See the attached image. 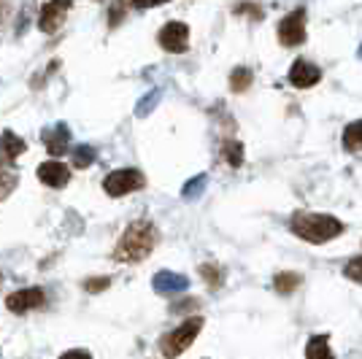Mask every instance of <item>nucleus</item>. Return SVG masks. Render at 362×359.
Segmentation results:
<instances>
[{
    "instance_id": "1",
    "label": "nucleus",
    "mask_w": 362,
    "mask_h": 359,
    "mask_svg": "<svg viewBox=\"0 0 362 359\" xmlns=\"http://www.w3.org/2000/svg\"><path fill=\"white\" fill-rule=\"evenodd\" d=\"M157 240H160V233H157V227L151 225V222H144V219L133 222L124 230L119 243H117L114 257L119 262H141V259H146L154 252Z\"/></svg>"
},
{
    "instance_id": "2",
    "label": "nucleus",
    "mask_w": 362,
    "mask_h": 359,
    "mask_svg": "<svg viewBox=\"0 0 362 359\" xmlns=\"http://www.w3.org/2000/svg\"><path fill=\"white\" fill-rule=\"evenodd\" d=\"M289 227L298 238L308 240V243H327L344 233V225L327 213H295Z\"/></svg>"
},
{
    "instance_id": "3",
    "label": "nucleus",
    "mask_w": 362,
    "mask_h": 359,
    "mask_svg": "<svg viewBox=\"0 0 362 359\" xmlns=\"http://www.w3.org/2000/svg\"><path fill=\"white\" fill-rule=\"evenodd\" d=\"M203 329V319L200 316H195V319H187L184 324H179V327L173 329V332H168L165 338L160 341V351L165 354L168 359L173 357H181L189 346L195 343L197 332Z\"/></svg>"
},
{
    "instance_id": "4",
    "label": "nucleus",
    "mask_w": 362,
    "mask_h": 359,
    "mask_svg": "<svg viewBox=\"0 0 362 359\" xmlns=\"http://www.w3.org/2000/svg\"><path fill=\"white\" fill-rule=\"evenodd\" d=\"M144 173L141 170H133V167H122V170H114L108 173L106 181H103V189H106L111 197H122V195H130V192H138L144 189Z\"/></svg>"
},
{
    "instance_id": "5",
    "label": "nucleus",
    "mask_w": 362,
    "mask_h": 359,
    "mask_svg": "<svg viewBox=\"0 0 362 359\" xmlns=\"http://www.w3.org/2000/svg\"><path fill=\"white\" fill-rule=\"evenodd\" d=\"M279 41L284 46H300L305 41V11L295 8L279 25Z\"/></svg>"
},
{
    "instance_id": "6",
    "label": "nucleus",
    "mask_w": 362,
    "mask_h": 359,
    "mask_svg": "<svg viewBox=\"0 0 362 359\" xmlns=\"http://www.w3.org/2000/svg\"><path fill=\"white\" fill-rule=\"evenodd\" d=\"M71 0H49L44 3V8H41V14H38V28L44 33H57L62 28V22H65V16L71 11Z\"/></svg>"
},
{
    "instance_id": "7",
    "label": "nucleus",
    "mask_w": 362,
    "mask_h": 359,
    "mask_svg": "<svg viewBox=\"0 0 362 359\" xmlns=\"http://www.w3.org/2000/svg\"><path fill=\"white\" fill-rule=\"evenodd\" d=\"M157 41L165 52L181 54V52L189 49V28L184 22H168L165 28L160 30V35H157Z\"/></svg>"
},
{
    "instance_id": "8",
    "label": "nucleus",
    "mask_w": 362,
    "mask_h": 359,
    "mask_svg": "<svg viewBox=\"0 0 362 359\" xmlns=\"http://www.w3.org/2000/svg\"><path fill=\"white\" fill-rule=\"evenodd\" d=\"M44 302H46L44 289L30 286V289H19V292H14V295H8V298H6V308H8L11 314H28V311L41 308Z\"/></svg>"
},
{
    "instance_id": "9",
    "label": "nucleus",
    "mask_w": 362,
    "mask_h": 359,
    "mask_svg": "<svg viewBox=\"0 0 362 359\" xmlns=\"http://www.w3.org/2000/svg\"><path fill=\"white\" fill-rule=\"evenodd\" d=\"M319 78H322V71L308 60H295V65L289 68V81H292V87H298V90L314 87V84H319Z\"/></svg>"
},
{
    "instance_id": "10",
    "label": "nucleus",
    "mask_w": 362,
    "mask_h": 359,
    "mask_svg": "<svg viewBox=\"0 0 362 359\" xmlns=\"http://www.w3.org/2000/svg\"><path fill=\"white\" fill-rule=\"evenodd\" d=\"M151 286H154L157 295H179V292H184V289L189 286V278L181 276V273L163 270V273H157V276L151 278Z\"/></svg>"
},
{
    "instance_id": "11",
    "label": "nucleus",
    "mask_w": 362,
    "mask_h": 359,
    "mask_svg": "<svg viewBox=\"0 0 362 359\" xmlns=\"http://www.w3.org/2000/svg\"><path fill=\"white\" fill-rule=\"evenodd\" d=\"M38 179L44 181L46 187H52V189H62L71 181V170L62 163H57V160H49V163L38 167Z\"/></svg>"
},
{
    "instance_id": "12",
    "label": "nucleus",
    "mask_w": 362,
    "mask_h": 359,
    "mask_svg": "<svg viewBox=\"0 0 362 359\" xmlns=\"http://www.w3.org/2000/svg\"><path fill=\"white\" fill-rule=\"evenodd\" d=\"M41 138H44L49 154H52V157H60V154H65V149H68L71 130H68V124H54V127L44 130V135H41Z\"/></svg>"
},
{
    "instance_id": "13",
    "label": "nucleus",
    "mask_w": 362,
    "mask_h": 359,
    "mask_svg": "<svg viewBox=\"0 0 362 359\" xmlns=\"http://www.w3.org/2000/svg\"><path fill=\"white\" fill-rule=\"evenodd\" d=\"M25 149H28L25 141L16 138L11 130H6V133L0 135V167H3V165H11Z\"/></svg>"
},
{
    "instance_id": "14",
    "label": "nucleus",
    "mask_w": 362,
    "mask_h": 359,
    "mask_svg": "<svg viewBox=\"0 0 362 359\" xmlns=\"http://www.w3.org/2000/svg\"><path fill=\"white\" fill-rule=\"evenodd\" d=\"M305 359H335L330 351V338L327 335H314L305 346Z\"/></svg>"
},
{
    "instance_id": "15",
    "label": "nucleus",
    "mask_w": 362,
    "mask_h": 359,
    "mask_svg": "<svg viewBox=\"0 0 362 359\" xmlns=\"http://www.w3.org/2000/svg\"><path fill=\"white\" fill-rule=\"evenodd\" d=\"M344 146L346 151H362V119L351 122L344 130Z\"/></svg>"
},
{
    "instance_id": "16",
    "label": "nucleus",
    "mask_w": 362,
    "mask_h": 359,
    "mask_svg": "<svg viewBox=\"0 0 362 359\" xmlns=\"http://www.w3.org/2000/svg\"><path fill=\"white\" fill-rule=\"evenodd\" d=\"M222 157L230 167H241L243 165V146L238 141H225L222 143Z\"/></svg>"
},
{
    "instance_id": "17",
    "label": "nucleus",
    "mask_w": 362,
    "mask_h": 359,
    "mask_svg": "<svg viewBox=\"0 0 362 359\" xmlns=\"http://www.w3.org/2000/svg\"><path fill=\"white\" fill-rule=\"evenodd\" d=\"M252 71L249 68H235L233 73H230V90L233 92H246L252 87Z\"/></svg>"
},
{
    "instance_id": "18",
    "label": "nucleus",
    "mask_w": 362,
    "mask_h": 359,
    "mask_svg": "<svg viewBox=\"0 0 362 359\" xmlns=\"http://www.w3.org/2000/svg\"><path fill=\"white\" fill-rule=\"evenodd\" d=\"M300 276L298 273H279L276 278H273V286L279 289V292H284V295H289V292H295L298 286H300Z\"/></svg>"
},
{
    "instance_id": "19",
    "label": "nucleus",
    "mask_w": 362,
    "mask_h": 359,
    "mask_svg": "<svg viewBox=\"0 0 362 359\" xmlns=\"http://www.w3.org/2000/svg\"><path fill=\"white\" fill-rule=\"evenodd\" d=\"M130 3H133V0H114V3H111V8H108V22H111V28H117L122 19H124Z\"/></svg>"
},
{
    "instance_id": "20",
    "label": "nucleus",
    "mask_w": 362,
    "mask_h": 359,
    "mask_svg": "<svg viewBox=\"0 0 362 359\" xmlns=\"http://www.w3.org/2000/svg\"><path fill=\"white\" fill-rule=\"evenodd\" d=\"M206 184H209V179L200 173V176H195V179L187 181V187H184V192H181V195L187 197V200H192V197H200V195H203V189H206Z\"/></svg>"
},
{
    "instance_id": "21",
    "label": "nucleus",
    "mask_w": 362,
    "mask_h": 359,
    "mask_svg": "<svg viewBox=\"0 0 362 359\" xmlns=\"http://www.w3.org/2000/svg\"><path fill=\"white\" fill-rule=\"evenodd\" d=\"M95 149L92 146H76L74 149V165L76 167H90L92 163H95Z\"/></svg>"
},
{
    "instance_id": "22",
    "label": "nucleus",
    "mask_w": 362,
    "mask_h": 359,
    "mask_svg": "<svg viewBox=\"0 0 362 359\" xmlns=\"http://www.w3.org/2000/svg\"><path fill=\"white\" fill-rule=\"evenodd\" d=\"M14 187H16V176L0 167V200H6V197L11 195V192H14Z\"/></svg>"
},
{
    "instance_id": "23",
    "label": "nucleus",
    "mask_w": 362,
    "mask_h": 359,
    "mask_svg": "<svg viewBox=\"0 0 362 359\" xmlns=\"http://www.w3.org/2000/svg\"><path fill=\"white\" fill-rule=\"evenodd\" d=\"M157 100H160V90L149 92V95H146V98H144V100H141V103H138L136 114H138V117H146V114H149L151 108H154V105H157Z\"/></svg>"
},
{
    "instance_id": "24",
    "label": "nucleus",
    "mask_w": 362,
    "mask_h": 359,
    "mask_svg": "<svg viewBox=\"0 0 362 359\" xmlns=\"http://www.w3.org/2000/svg\"><path fill=\"white\" fill-rule=\"evenodd\" d=\"M344 273H346V278H351V281H360V284H362V257H354L346 268H344Z\"/></svg>"
},
{
    "instance_id": "25",
    "label": "nucleus",
    "mask_w": 362,
    "mask_h": 359,
    "mask_svg": "<svg viewBox=\"0 0 362 359\" xmlns=\"http://www.w3.org/2000/svg\"><path fill=\"white\" fill-rule=\"evenodd\" d=\"M200 276H203L211 286H216L219 281H222V276H219V268H216V265H203V268H200Z\"/></svg>"
},
{
    "instance_id": "26",
    "label": "nucleus",
    "mask_w": 362,
    "mask_h": 359,
    "mask_svg": "<svg viewBox=\"0 0 362 359\" xmlns=\"http://www.w3.org/2000/svg\"><path fill=\"white\" fill-rule=\"evenodd\" d=\"M108 284H111V278H90V281L84 284V289H90V292H100V289H108Z\"/></svg>"
},
{
    "instance_id": "27",
    "label": "nucleus",
    "mask_w": 362,
    "mask_h": 359,
    "mask_svg": "<svg viewBox=\"0 0 362 359\" xmlns=\"http://www.w3.org/2000/svg\"><path fill=\"white\" fill-rule=\"evenodd\" d=\"M60 359H92L90 351H84V348H74V351H65Z\"/></svg>"
},
{
    "instance_id": "28",
    "label": "nucleus",
    "mask_w": 362,
    "mask_h": 359,
    "mask_svg": "<svg viewBox=\"0 0 362 359\" xmlns=\"http://www.w3.org/2000/svg\"><path fill=\"white\" fill-rule=\"evenodd\" d=\"M235 14H252V16H257V19H259V16H262V11H259L257 6H238V8H235Z\"/></svg>"
},
{
    "instance_id": "29",
    "label": "nucleus",
    "mask_w": 362,
    "mask_h": 359,
    "mask_svg": "<svg viewBox=\"0 0 362 359\" xmlns=\"http://www.w3.org/2000/svg\"><path fill=\"white\" fill-rule=\"evenodd\" d=\"M138 8H151V6H163V3H168V0H133Z\"/></svg>"
},
{
    "instance_id": "30",
    "label": "nucleus",
    "mask_w": 362,
    "mask_h": 359,
    "mask_svg": "<svg viewBox=\"0 0 362 359\" xmlns=\"http://www.w3.org/2000/svg\"><path fill=\"white\" fill-rule=\"evenodd\" d=\"M0 16H3V3H0Z\"/></svg>"
},
{
    "instance_id": "31",
    "label": "nucleus",
    "mask_w": 362,
    "mask_h": 359,
    "mask_svg": "<svg viewBox=\"0 0 362 359\" xmlns=\"http://www.w3.org/2000/svg\"><path fill=\"white\" fill-rule=\"evenodd\" d=\"M0 284H3V273H0Z\"/></svg>"
},
{
    "instance_id": "32",
    "label": "nucleus",
    "mask_w": 362,
    "mask_h": 359,
    "mask_svg": "<svg viewBox=\"0 0 362 359\" xmlns=\"http://www.w3.org/2000/svg\"><path fill=\"white\" fill-rule=\"evenodd\" d=\"M360 57H362V46H360Z\"/></svg>"
}]
</instances>
